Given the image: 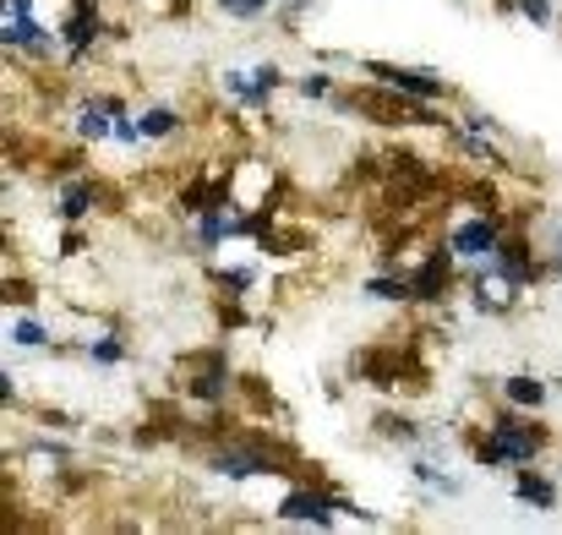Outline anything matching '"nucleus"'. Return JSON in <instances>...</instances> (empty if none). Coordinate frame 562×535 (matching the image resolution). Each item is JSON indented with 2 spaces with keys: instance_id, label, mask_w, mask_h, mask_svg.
Returning <instances> with one entry per match:
<instances>
[{
  "instance_id": "f257e3e1",
  "label": "nucleus",
  "mask_w": 562,
  "mask_h": 535,
  "mask_svg": "<svg viewBox=\"0 0 562 535\" xmlns=\"http://www.w3.org/2000/svg\"><path fill=\"white\" fill-rule=\"evenodd\" d=\"M530 454H536V432H514V426H503L486 448V459H530Z\"/></svg>"
},
{
  "instance_id": "f03ea898",
  "label": "nucleus",
  "mask_w": 562,
  "mask_h": 535,
  "mask_svg": "<svg viewBox=\"0 0 562 535\" xmlns=\"http://www.w3.org/2000/svg\"><path fill=\"white\" fill-rule=\"evenodd\" d=\"M497 246V230L492 224H464L459 235H453V252L459 257H481V252H492Z\"/></svg>"
},
{
  "instance_id": "7ed1b4c3",
  "label": "nucleus",
  "mask_w": 562,
  "mask_h": 535,
  "mask_svg": "<svg viewBox=\"0 0 562 535\" xmlns=\"http://www.w3.org/2000/svg\"><path fill=\"white\" fill-rule=\"evenodd\" d=\"M284 520H312V525H328V498H312V492H295L284 509Z\"/></svg>"
},
{
  "instance_id": "20e7f679",
  "label": "nucleus",
  "mask_w": 562,
  "mask_h": 535,
  "mask_svg": "<svg viewBox=\"0 0 562 535\" xmlns=\"http://www.w3.org/2000/svg\"><path fill=\"white\" fill-rule=\"evenodd\" d=\"M382 82H393V88H409V93H420V99H437L442 93V82H431V77H404V71H393V66H372Z\"/></svg>"
},
{
  "instance_id": "39448f33",
  "label": "nucleus",
  "mask_w": 562,
  "mask_h": 535,
  "mask_svg": "<svg viewBox=\"0 0 562 535\" xmlns=\"http://www.w3.org/2000/svg\"><path fill=\"white\" fill-rule=\"evenodd\" d=\"M508 399H514V404H541V382H530V377H514V382H508Z\"/></svg>"
},
{
  "instance_id": "423d86ee",
  "label": "nucleus",
  "mask_w": 562,
  "mask_h": 535,
  "mask_svg": "<svg viewBox=\"0 0 562 535\" xmlns=\"http://www.w3.org/2000/svg\"><path fill=\"white\" fill-rule=\"evenodd\" d=\"M519 492H525L530 503H541V509L552 503V487H547V481H536V476H525V481H519Z\"/></svg>"
},
{
  "instance_id": "0eeeda50",
  "label": "nucleus",
  "mask_w": 562,
  "mask_h": 535,
  "mask_svg": "<svg viewBox=\"0 0 562 535\" xmlns=\"http://www.w3.org/2000/svg\"><path fill=\"white\" fill-rule=\"evenodd\" d=\"M170 126H176V115H170V110H154V115H143V132H148V137H159V132H170Z\"/></svg>"
},
{
  "instance_id": "6e6552de",
  "label": "nucleus",
  "mask_w": 562,
  "mask_h": 535,
  "mask_svg": "<svg viewBox=\"0 0 562 535\" xmlns=\"http://www.w3.org/2000/svg\"><path fill=\"white\" fill-rule=\"evenodd\" d=\"M16 339H22V345H38L44 328H38V323H16Z\"/></svg>"
},
{
  "instance_id": "1a4fd4ad",
  "label": "nucleus",
  "mask_w": 562,
  "mask_h": 535,
  "mask_svg": "<svg viewBox=\"0 0 562 535\" xmlns=\"http://www.w3.org/2000/svg\"><path fill=\"white\" fill-rule=\"evenodd\" d=\"M519 5H525L530 22H547V0H519Z\"/></svg>"
},
{
  "instance_id": "9d476101",
  "label": "nucleus",
  "mask_w": 562,
  "mask_h": 535,
  "mask_svg": "<svg viewBox=\"0 0 562 535\" xmlns=\"http://www.w3.org/2000/svg\"><path fill=\"white\" fill-rule=\"evenodd\" d=\"M229 11H251V5H262V0H224Z\"/></svg>"
}]
</instances>
